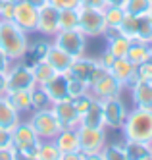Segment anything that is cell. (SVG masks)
Instances as JSON below:
<instances>
[{
    "label": "cell",
    "mask_w": 152,
    "mask_h": 160,
    "mask_svg": "<svg viewBox=\"0 0 152 160\" xmlns=\"http://www.w3.org/2000/svg\"><path fill=\"white\" fill-rule=\"evenodd\" d=\"M29 33L17 27L14 21L0 19V48L12 62H21L29 54Z\"/></svg>",
    "instance_id": "obj_1"
},
{
    "label": "cell",
    "mask_w": 152,
    "mask_h": 160,
    "mask_svg": "<svg viewBox=\"0 0 152 160\" xmlns=\"http://www.w3.org/2000/svg\"><path fill=\"white\" fill-rule=\"evenodd\" d=\"M123 139L152 143V108H133L127 112V118L121 125Z\"/></svg>",
    "instance_id": "obj_2"
},
{
    "label": "cell",
    "mask_w": 152,
    "mask_h": 160,
    "mask_svg": "<svg viewBox=\"0 0 152 160\" xmlns=\"http://www.w3.org/2000/svg\"><path fill=\"white\" fill-rule=\"evenodd\" d=\"M121 91H123V85L102 66L96 68L92 77H91V81H89V93L98 100L121 97Z\"/></svg>",
    "instance_id": "obj_3"
},
{
    "label": "cell",
    "mask_w": 152,
    "mask_h": 160,
    "mask_svg": "<svg viewBox=\"0 0 152 160\" xmlns=\"http://www.w3.org/2000/svg\"><path fill=\"white\" fill-rule=\"evenodd\" d=\"M29 123L33 125V129H35V133L39 135L41 141H52L54 137L64 129L62 125H60V122L56 120L54 112H52L50 108L31 110Z\"/></svg>",
    "instance_id": "obj_4"
},
{
    "label": "cell",
    "mask_w": 152,
    "mask_h": 160,
    "mask_svg": "<svg viewBox=\"0 0 152 160\" xmlns=\"http://www.w3.org/2000/svg\"><path fill=\"white\" fill-rule=\"evenodd\" d=\"M77 29L89 37H100L106 29V19H104V10L98 8H89V6H79V23Z\"/></svg>",
    "instance_id": "obj_5"
},
{
    "label": "cell",
    "mask_w": 152,
    "mask_h": 160,
    "mask_svg": "<svg viewBox=\"0 0 152 160\" xmlns=\"http://www.w3.org/2000/svg\"><path fill=\"white\" fill-rule=\"evenodd\" d=\"M35 85L33 68L23 62H12L6 72V91H31Z\"/></svg>",
    "instance_id": "obj_6"
},
{
    "label": "cell",
    "mask_w": 152,
    "mask_h": 160,
    "mask_svg": "<svg viewBox=\"0 0 152 160\" xmlns=\"http://www.w3.org/2000/svg\"><path fill=\"white\" fill-rule=\"evenodd\" d=\"M52 42L56 44V47H60L62 50H66L67 54H71L73 58L85 56V50H87V37L79 29L58 31L52 37Z\"/></svg>",
    "instance_id": "obj_7"
},
{
    "label": "cell",
    "mask_w": 152,
    "mask_h": 160,
    "mask_svg": "<svg viewBox=\"0 0 152 160\" xmlns=\"http://www.w3.org/2000/svg\"><path fill=\"white\" fill-rule=\"evenodd\" d=\"M41 139L39 135L35 133L33 125L27 122H19L14 129H12V147L16 148V151H27V152H35L39 147Z\"/></svg>",
    "instance_id": "obj_8"
},
{
    "label": "cell",
    "mask_w": 152,
    "mask_h": 160,
    "mask_svg": "<svg viewBox=\"0 0 152 160\" xmlns=\"http://www.w3.org/2000/svg\"><path fill=\"white\" fill-rule=\"evenodd\" d=\"M77 137H79V151L83 154L100 152L104 148V145H106V129L79 125L77 128Z\"/></svg>",
    "instance_id": "obj_9"
},
{
    "label": "cell",
    "mask_w": 152,
    "mask_h": 160,
    "mask_svg": "<svg viewBox=\"0 0 152 160\" xmlns=\"http://www.w3.org/2000/svg\"><path fill=\"white\" fill-rule=\"evenodd\" d=\"M102 110H104V125L110 129H121V125L127 118V106L123 104L121 97H114L108 100H102Z\"/></svg>",
    "instance_id": "obj_10"
},
{
    "label": "cell",
    "mask_w": 152,
    "mask_h": 160,
    "mask_svg": "<svg viewBox=\"0 0 152 160\" xmlns=\"http://www.w3.org/2000/svg\"><path fill=\"white\" fill-rule=\"evenodd\" d=\"M37 19H39V10L27 4L25 0H16L14 6V18L12 21L21 27L25 33H37Z\"/></svg>",
    "instance_id": "obj_11"
},
{
    "label": "cell",
    "mask_w": 152,
    "mask_h": 160,
    "mask_svg": "<svg viewBox=\"0 0 152 160\" xmlns=\"http://www.w3.org/2000/svg\"><path fill=\"white\" fill-rule=\"evenodd\" d=\"M50 110L54 112L56 120L60 122V125H62L64 129H75V128H79L81 116H79V112L75 110L71 98H64V100L52 102Z\"/></svg>",
    "instance_id": "obj_12"
},
{
    "label": "cell",
    "mask_w": 152,
    "mask_h": 160,
    "mask_svg": "<svg viewBox=\"0 0 152 160\" xmlns=\"http://www.w3.org/2000/svg\"><path fill=\"white\" fill-rule=\"evenodd\" d=\"M58 16H60V10H56L54 6L46 4L44 8L39 10V19H37V33H41L42 37H54L60 25H58Z\"/></svg>",
    "instance_id": "obj_13"
},
{
    "label": "cell",
    "mask_w": 152,
    "mask_h": 160,
    "mask_svg": "<svg viewBox=\"0 0 152 160\" xmlns=\"http://www.w3.org/2000/svg\"><path fill=\"white\" fill-rule=\"evenodd\" d=\"M118 81L123 85V87H131V85H135L137 81H139V75H137V68L129 62L123 56V58H115L114 60V64H112V68L108 70Z\"/></svg>",
    "instance_id": "obj_14"
},
{
    "label": "cell",
    "mask_w": 152,
    "mask_h": 160,
    "mask_svg": "<svg viewBox=\"0 0 152 160\" xmlns=\"http://www.w3.org/2000/svg\"><path fill=\"white\" fill-rule=\"evenodd\" d=\"M98 68V62L96 58H87V56H79V58L73 60L71 68L66 72L67 77H73V79H79V81H85L89 85L92 73H95V70Z\"/></svg>",
    "instance_id": "obj_15"
},
{
    "label": "cell",
    "mask_w": 152,
    "mask_h": 160,
    "mask_svg": "<svg viewBox=\"0 0 152 160\" xmlns=\"http://www.w3.org/2000/svg\"><path fill=\"white\" fill-rule=\"evenodd\" d=\"M44 60L48 62L58 73H66L69 68H71L75 58L71 54H67L66 50H62L60 47H56L54 42H50L48 48H46V52H44Z\"/></svg>",
    "instance_id": "obj_16"
},
{
    "label": "cell",
    "mask_w": 152,
    "mask_h": 160,
    "mask_svg": "<svg viewBox=\"0 0 152 160\" xmlns=\"http://www.w3.org/2000/svg\"><path fill=\"white\" fill-rule=\"evenodd\" d=\"M79 125H85V128H98V129H106L104 125V110H102V100L92 97L89 108L81 114V122Z\"/></svg>",
    "instance_id": "obj_17"
},
{
    "label": "cell",
    "mask_w": 152,
    "mask_h": 160,
    "mask_svg": "<svg viewBox=\"0 0 152 160\" xmlns=\"http://www.w3.org/2000/svg\"><path fill=\"white\" fill-rule=\"evenodd\" d=\"M131 89V98L137 108H152V81L139 79Z\"/></svg>",
    "instance_id": "obj_18"
},
{
    "label": "cell",
    "mask_w": 152,
    "mask_h": 160,
    "mask_svg": "<svg viewBox=\"0 0 152 160\" xmlns=\"http://www.w3.org/2000/svg\"><path fill=\"white\" fill-rule=\"evenodd\" d=\"M21 122V114L8 102L6 95H0V128L14 129L16 125Z\"/></svg>",
    "instance_id": "obj_19"
},
{
    "label": "cell",
    "mask_w": 152,
    "mask_h": 160,
    "mask_svg": "<svg viewBox=\"0 0 152 160\" xmlns=\"http://www.w3.org/2000/svg\"><path fill=\"white\" fill-rule=\"evenodd\" d=\"M44 91L48 93V97L52 98V102L69 98V93H67V77H66V73H58L52 81H48V83L44 85Z\"/></svg>",
    "instance_id": "obj_20"
},
{
    "label": "cell",
    "mask_w": 152,
    "mask_h": 160,
    "mask_svg": "<svg viewBox=\"0 0 152 160\" xmlns=\"http://www.w3.org/2000/svg\"><path fill=\"white\" fill-rule=\"evenodd\" d=\"M150 50H152V44L150 42H143V41H131L129 44V50H127L125 54V58L129 60L135 68L137 66H141L143 62L148 60V56H150Z\"/></svg>",
    "instance_id": "obj_21"
},
{
    "label": "cell",
    "mask_w": 152,
    "mask_h": 160,
    "mask_svg": "<svg viewBox=\"0 0 152 160\" xmlns=\"http://www.w3.org/2000/svg\"><path fill=\"white\" fill-rule=\"evenodd\" d=\"M6 98L12 106L19 114H25L33 110V100H31V91H6Z\"/></svg>",
    "instance_id": "obj_22"
},
{
    "label": "cell",
    "mask_w": 152,
    "mask_h": 160,
    "mask_svg": "<svg viewBox=\"0 0 152 160\" xmlns=\"http://www.w3.org/2000/svg\"><path fill=\"white\" fill-rule=\"evenodd\" d=\"M54 143L58 145L60 152H71L79 151V137H77V128L75 129H62L54 137Z\"/></svg>",
    "instance_id": "obj_23"
},
{
    "label": "cell",
    "mask_w": 152,
    "mask_h": 160,
    "mask_svg": "<svg viewBox=\"0 0 152 160\" xmlns=\"http://www.w3.org/2000/svg\"><path fill=\"white\" fill-rule=\"evenodd\" d=\"M31 68H33V75H35V83L41 85V87H44L46 83L52 81V79L58 75V72H56L44 58H39Z\"/></svg>",
    "instance_id": "obj_24"
},
{
    "label": "cell",
    "mask_w": 152,
    "mask_h": 160,
    "mask_svg": "<svg viewBox=\"0 0 152 160\" xmlns=\"http://www.w3.org/2000/svg\"><path fill=\"white\" fill-rule=\"evenodd\" d=\"M123 151L127 160H145L146 156L152 154V148L148 143H141V141H131V139H125L123 143Z\"/></svg>",
    "instance_id": "obj_25"
},
{
    "label": "cell",
    "mask_w": 152,
    "mask_h": 160,
    "mask_svg": "<svg viewBox=\"0 0 152 160\" xmlns=\"http://www.w3.org/2000/svg\"><path fill=\"white\" fill-rule=\"evenodd\" d=\"M129 44H131V39L125 37V35H118V37H112L106 41V50L115 56V58H123L129 50Z\"/></svg>",
    "instance_id": "obj_26"
},
{
    "label": "cell",
    "mask_w": 152,
    "mask_h": 160,
    "mask_svg": "<svg viewBox=\"0 0 152 160\" xmlns=\"http://www.w3.org/2000/svg\"><path fill=\"white\" fill-rule=\"evenodd\" d=\"M35 154H37L39 160H60V148H58V145L52 141H41L37 151H35Z\"/></svg>",
    "instance_id": "obj_27"
},
{
    "label": "cell",
    "mask_w": 152,
    "mask_h": 160,
    "mask_svg": "<svg viewBox=\"0 0 152 160\" xmlns=\"http://www.w3.org/2000/svg\"><path fill=\"white\" fill-rule=\"evenodd\" d=\"M31 100H33V110H42V108L52 106V98L48 97V93L41 85H35L31 89Z\"/></svg>",
    "instance_id": "obj_28"
},
{
    "label": "cell",
    "mask_w": 152,
    "mask_h": 160,
    "mask_svg": "<svg viewBox=\"0 0 152 160\" xmlns=\"http://www.w3.org/2000/svg\"><path fill=\"white\" fill-rule=\"evenodd\" d=\"M77 23H79V8L77 10H60V16H58L60 31H64V29H77Z\"/></svg>",
    "instance_id": "obj_29"
},
{
    "label": "cell",
    "mask_w": 152,
    "mask_h": 160,
    "mask_svg": "<svg viewBox=\"0 0 152 160\" xmlns=\"http://www.w3.org/2000/svg\"><path fill=\"white\" fill-rule=\"evenodd\" d=\"M150 8H152V2L150 0H127L123 10L127 14H131V16H137V18H141V16H146L150 12Z\"/></svg>",
    "instance_id": "obj_30"
},
{
    "label": "cell",
    "mask_w": 152,
    "mask_h": 160,
    "mask_svg": "<svg viewBox=\"0 0 152 160\" xmlns=\"http://www.w3.org/2000/svg\"><path fill=\"white\" fill-rule=\"evenodd\" d=\"M135 41H143L152 44V19L146 16H141L137 21V39Z\"/></svg>",
    "instance_id": "obj_31"
},
{
    "label": "cell",
    "mask_w": 152,
    "mask_h": 160,
    "mask_svg": "<svg viewBox=\"0 0 152 160\" xmlns=\"http://www.w3.org/2000/svg\"><path fill=\"white\" fill-rule=\"evenodd\" d=\"M123 16H125V10L120 8V6H106V8H104V19H106V27H120Z\"/></svg>",
    "instance_id": "obj_32"
},
{
    "label": "cell",
    "mask_w": 152,
    "mask_h": 160,
    "mask_svg": "<svg viewBox=\"0 0 152 160\" xmlns=\"http://www.w3.org/2000/svg\"><path fill=\"white\" fill-rule=\"evenodd\" d=\"M137 21H139L137 16H131V14L125 12L121 23H120V33L125 35V37H129L131 41H135L137 39Z\"/></svg>",
    "instance_id": "obj_33"
},
{
    "label": "cell",
    "mask_w": 152,
    "mask_h": 160,
    "mask_svg": "<svg viewBox=\"0 0 152 160\" xmlns=\"http://www.w3.org/2000/svg\"><path fill=\"white\" fill-rule=\"evenodd\" d=\"M100 154H102V160H127L123 147L120 145H104Z\"/></svg>",
    "instance_id": "obj_34"
},
{
    "label": "cell",
    "mask_w": 152,
    "mask_h": 160,
    "mask_svg": "<svg viewBox=\"0 0 152 160\" xmlns=\"http://www.w3.org/2000/svg\"><path fill=\"white\" fill-rule=\"evenodd\" d=\"M66 77H67V75H66ZM67 93H69V98L87 95V93H89V85H87L85 81H79V79L67 77Z\"/></svg>",
    "instance_id": "obj_35"
},
{
    "label": "cell",
    "mask_w": 152,
    "mask_h": 160,
    "mask_svg": "<svg viewBox=\"0 0 152 160\" xmlns=\"http://www.w3.org/2000/svg\"><path fill=\"white\" fill-rule=\"evenodd\" d=\"M48 4L56 10H77L81 6V0H48Z\"/></svg>",
    "instance_id": "obj_36"
},
{
    "label": "cell",
    "mask_w": 152,
    "mask_h": 160,
    "mask_svg": "<svg viewBox=\"0 0 152 160\" xmlns=\"http://www.w3.org/2000/svg\"><path fill=\"white\" fill-rule=\"evenodd\" d=\"M73 100V106H75V110L79 112V116L83 114L87 108H89V104H91V100H92V95L91 93H87V95H81V97H75V98H71Z\"/></svg>",
    "instance_id": "obj_37"
},
{
    "label": "cell",
    "mask_w": 152,
    "mask_h": 160,
    "mask_svg": "<svg viewBox=\"0 0 152 160\" xmlns=\"http://www.w3.org/2000/svg\"><path fill=\"white\" fill-rule=\"evenodd\" d=\"M14 6H16V0H6V2L0 6V19L12 21V18H14Z\"/></svg>",
    "instance_id": "obj_38"
},
{
    "label": "cell",
    "mask_w": 152,
    "mask_h": 160,
    "mask_svg": "<svg viewBox=\"0 0 152 160\" xmlns=\"http://www.w3.org/2000/svg\"><path fill=\"white\" fill-rule=\"evenodd\" d=\"M137 75L139 79H146V81H152V64L146 60L141 66H137Z\"/></svg>",
    "instance_id": "obj_39"
},
{
    "label": "cell",
    "mask_w": 152,
    "mask_h": 160,
    "mask_svg": "<svg viewBox=\"0 0 152 160\" xmlns=\"http://www.w3.org/2000/svg\"><path fill=\"white\" fill-rule=\"evenodd\" d=\"M48 44H50L48 41H39L37 44H31V47H29V52L37 56V60L44 58V52H46V48H48Z\"/></svg>",
    "instance_id": "obj_40"
},
{
    "label": "cell",
    "mask_w": 152,
    "mask_h": 160,
    "mask_svg": "<svg viewBox=\"0 0 152 160\" xmlns=\"http://www.w3.org/2000/svg\"><path fill=\"white\" fill-rule=\"evenodd\" d=\"M12 147V129L0 128V148H10Z\"/></svg>",
    "instance_id": "obj_41"
},
{
    "label": "cell",
    "mask_w": 152,
    "mask_h": 160,
    "mask_svg": "<svg viewBox=\"0 0 152 160\" xmlns=\"http://www.w3.org/2000/svg\"><path fill=\"white\" fill-rule=\"evenodd\" d=\"M114 60H115V56H112V54H110L108 50H104V54H102V56H98V58H96L98 66H102V68H106V70H110V68H112Z\"/></svg>",
    "instance_id": "obj_42"
},
{
    "label": "cell",
    "mask_w": 152,
    "mask_h": 160,
    "mask_svg": "<svg viewBox=\"0 0 152 160\" xmlns=\"http://www.w3.org/2000/svg\"><path fill=\"white\" fill-rule=\"evenodd\" d=\"M85 154L81 151H71V152H62L60 154V160H83Z\"/></svg>",
    "instance_id": "obj_43"
},
{
    "label": "cell",
    "mask_w": 152,
    "mask_h": 160,
    "mask_svg": "<svg viewBox=\"0 0 152 160\" xmlns=\"http://www.w3.org/2000/svg\"><path fill=\"white\" fill-rule=\"evenodd\" d=\"M0 160H16V148H0Z\"/></svg>",
    "instance_id": "obj_44"
},
{
    "label": "cell",
    "mask_w": 152,
    "mask_h": 160,
    "mask_svg": "<svg viewBox=\"0 0 152 160\" xmlns=\"http://www.w3.org/2000/svg\"><path fill=\"white\" fill-rule=\"evenodd\" d=\"M10 66H12V60L4 54V50L0 48V72H8V70H10Z\"/></svg>",
    "instance_id": "obj_45"
},
{
    "label": "cell",
    "mask_w": 152,
    "mask_h": 160,
    "mask_svg": "<svg viewBox=\"0 0 152 160\" xmlns=\"http://www.w3.org/2000/svg\"><path fill=\"white\" fill-rule=\"evenodd\" d=\"M16 160H39L35 152H27V151H16Z\"/></svg>",
    "instance_id": "obj_46"
},
{
    "label": "cell",
    "mask_w": 152,
    "mask_h": 160,
    "mask_svg": "<svg viewBox=\"0 0 152 160\" xmlns=\"http://www.w3.org/2000/svg\"><path fill=\"white\" fill-rule=\"evenodd\" d=\"M27 4H31L33 8H37V10H41V8H44L46 4H48V0H25Z\"/></svg>",
    "instance_id": "obj_47"
},
{
    "label": "cell",
    "mask_w": 152,
    "mask_h": 160,
    "mask_svg": "<svg viewBox=\"0 0 152 160\" xmlns=\"http://www.w3.org/2000/svg\"><path fill=\"white\" fill-rule=\"evenodd\" d=\"M6 93V72H0V95Z\"/></svg>",
    "instance_id": "obj_48"
},
{
    "label": "cell",
    "mask_w": 152,
    "mask_h": 160,
    "mask_svg": "<svg viewBox=\"0 0 152 160\" xmlns=\"http://www.w3.org/2000/svg\"><path fill=\"white\" fill-rule=\"evenodd\" d=\"M125 2L127 0H106V6H120V8H123Z\"/></svg>",
    "instance_id": "obj_49"
},
{
    "label": "cell",
    "mask_w": 152,
    "mask_h": 160,
    "mask_svg": "<svg viewBox=\"0 0 152 160\" xmlns=\"http://www.w3.org/2000/svg\"><path fill=\"white\" fill-rule=\"evenodd\" d=\"M83 160H102V154L100 152H91V154H85Z\"/></svg>",
    "instance_id": "obj_50"
},
{
    "label": "cell",
    "mask_w": 152,
    "mask_h": 160,
    "mask_svg": "<svg viewBox=\"0 0 152 160\" xmlns=\"http://www.w3.org/2000/svg\"><path fill=\"white\" fill-rule=\"evenodd\" d=\"M148 18H150V19H152V8H150V12H148Z\"/></svg>",
    "instance_id": "obj_51"
},
{
    "label": "cell",
    "mask_w": 152,
    "mask_h": 160,
    "mask_svg": "<svg viewBox=\"0 0 152 160\" xmlns=\"http://www.w3.org/2000/svg\"><path fill=\"white\" fill-rule=\"evenodd\" d=\"M145 160H152V154H150V156H146V158H145Z\"/></svg>",
    "instance_id": "obj_52"
},
{
    "label": "cell",
    "mask_w": 152,
    "mask_h": 160,
    "mask_svg": "<svg viewBox=\"0 0 152 160\" xmlns=\"http://www.w3.org/2000/svg\"><path fill=\"white\" fill-rule=\"evenodd\" d=\"M150 148H152V143H150Z\"/></svg>",
    "instance_id": "obj_53"
},
{
    "label": "cell",
    "mask_w": 152,
    "mask_h": 160,
    "mask_svg": "<svg viewBox=\"0 0 152 160\" xmlns=\"http://www.w3.org/2000/svg\"><path fill=\"white\" fill-rule=\"evenodd\" d=\"M150 2H152V0H150Z\"/></svg>",
    "instance_id": "obj_54"
}]
</instances>
